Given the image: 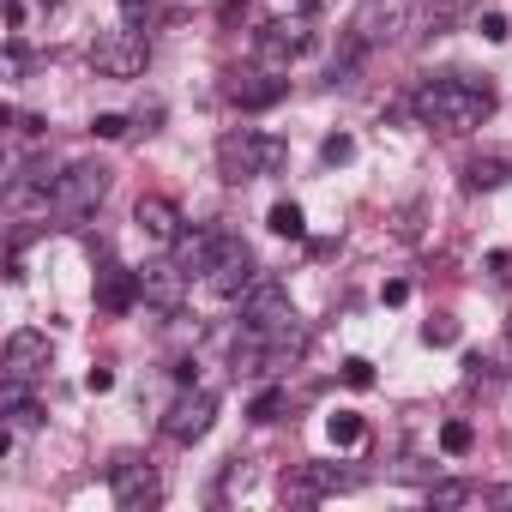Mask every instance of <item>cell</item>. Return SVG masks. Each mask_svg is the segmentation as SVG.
Instances as JSON below:
<instances>
[{
	"label": "cell",
	"mask_w": 512,
	"mask_h": 512,
	"mask_svg": "<svg viewBox=\"0 0 512 512\" xmlns=\"http://www.w3.org/2000/svg\"><path fill=\"white\" fill-rule=\"evenodd\" d=\"M416 115L440 133H470L494 115V91L488 85H464V79H428L416 91Z\"/></svg>",
	"instance_id": "obj_1"
},
{
	"label": "cell",
	"mask_w": 512,
	"mask_h": 512,
	"mask_svg": "<svg viewBox=\"0 0 512 512\" xmlns=\"http://www.w3.org/2000/svg\"><path fill=\"white\" fill-rule=\"evenodd\" d=\"M284 139H266V133H229V139H217V169H223V181H253V175H272V169H284Z\"/></svg>",
	"instance_id": "obj_2"
},
{
	"label": "cell",
	"mask_w": 512,
	"mask_h": 512,
	"mask_svg": "<svg viewBox=\"0 0 512 512\" xmlns=\"http://www.w3.org/2000/svg\"><path fill=\"white\" fill-rule=\"evenodd\" d=\"M103 193H109V169H103V163H73V169L55 181L49 211H55L61 223H79V217H91V211L103 205Z\"/></svg>",
	"instance_id": "obj_3"
},
{
	"label": "cell",
	"mask_w": 512,
	"mask_h": 512,
	"mask_svg": "<svg viewBox=\"0 0 512 512\" xmlns=\"http://www.w3.org/2000/svg\"><path fill=\"white\" fill-rule=\"evenodd\" d=\"M404 19H410V0H362L356 19H350V43L380 49V43H392L404 31Z\"/></svg>",
	"instance_id": "obj_4"
},
{
	"label": "cell",
	"mask_w": 512,
	"mask_h": 512,
	"mask_svg": "<svg viewBox=\"0 0 512 512\" xmlns=\"http://www.w3.org/2000/svg\"><path fill=\"white\" fill-rule=\"evenodd\" d=\"M145 61H151V49H145L139 31H115V37H103V43L91 49V67H97L103 79H139Z\"/></svg>",
	"instance_id": "obj_5"
},
{
	"label": "cell",
	"mask_w": 512,
	"mask_h": 512,
	"mask_svg": "<svg viewBox=\"0 0 512 512\" xmlns=\"http://www.w3.org/2000/svg\"><path fill=\"white\" fill-rule=\"evenodd\" d=\"M241 326H253V332H284V326H296V308H290V296H284V284H253L247 296H241Z\"/></svg>",
	"instance_id": "obj_6"
},
{
	"label": "cell",
	"mask_w": 512,
	"mask_h": 512,
	"mask_svg": "<svg viewBox=\"0 0 512 512\" xmlns=\"http://www.w3.org/2000/svg\"><path fill=\"white\" fill-rule=\"evenodd\" d=\"M109 494H115V506H121V512H145V506H157V500H163V482H157V470H151V464L121 458V464L109 470Z\"/></svg>",
	"instance_id": "obj_7"
},
{
	"label": "cell",
	"mask_w": 512,
	"mask_h": 512,
	"mask_svg": "<svg viewBox=\"0 0 512 512\" xmlns=\"http://www.w3.org/2000/svg\"><path fill=\"white\" fill-rule=\"evenodd\" d=\"M211 416H217V398H211V392H181V398L169 404V416H163V434L181 440V446H193V440L211 434Z\"/></svg>",
	"instance_id": "obj_8"
},
{
	"label": "cell",
	"mask_w": 512,
	"mask_h": 512,
	"mask_svg": "<svg viewBox=\"0 0 512 512\" xmlns=\"http://www.w3.org/2000/svg\"><path fill=\"white\" fill-rule=\"evenodd\" d=\"M314 49V31L302 25V19H272L266 31H260V61L278 73V67H290V61H302Z\"/></svg>",
	"instance_id": "obj_9"
},
{
	"label": "cell",
	"mask_w": 512,
	"mask_h": 512,
	"mask_svg": "<svg viewBox=\"0 0 512 512\" xmlns=\"http://www.w3.org/2000/svg\"><path fill=\"white\" fill-rule=\"evenodd\" d=\"M49 356H55V350H49L43 332H13V338H7V356H0V368H7V380H25V386H31V380L49 374Z\"/></svg>",
	"instance_id": "obj_10"
},
{
	"label": "cell",
	"mask_w": 512,
	"mask_h": 512,
	"mask_svg": "<svg viewBox=\"0 0 512 512\" xmlns=\"http://www.w3.org/2000/svg\"><path fill=\"white\" fill-rule=\"evenodd\" d=\"M205 284H211V296H247L253 284V253L241 247V241H223V253H217V266L205 272Z\"/></svg>",
	"instance_id": "obj_11"
},
{
	"label": "cell",
	"mask_w": 512,
	"mask_h": 512,
	"mask_svg": "<svg viewBox=\"0 0 512 512\" xmlns=\"http://www.w3.org/2000/svg\"><path fill=\"white\" fill-rule=\"evenodd\" d=\"M139 290H145V302H151L157 314H181L187 272H181V266H169V260H157V266H145V272H139Z\"/></svg>",
	"instance_id": "obj_12"
},
{
	"label": "cell",
	"mask_w": 512,
	"mask_h": 512,
	"mask_svg": "<svg viewBox=\"0 0 512 512\" xmlns=\"http://www.w3.org/2000/svg\"><path fill=\"white\" fill-rule=\"evenodd\" d=\"M223 97H229L235 109H272V103L284 97V79H278L272 67H260V73H235V79L223 85Z\"/></svg>",
	"instance_id": "obj_13"
},
{
	"label": "cell",
	"mask_w": 512,
	"mask_h": 512,
	"mask_svg": "<svg viewBox=\"0 0 512 512\" xmlns=\"http://www.w3.org/2000/svg\"><path fill=\"white\" fill-rule=\"evenodd\" d=\"M223 241H229V235H217V229H193V235H181V241H175V266H181L187 278H205V272L217 266Z\"/></svg>",
	"instance_id": "obj_14"
},
{
	"label": "cell",
	"mask_w": 512,
	"mask_h": 512,
	"mask_svg": "<svg viewBox=\"0 0 512 512\" xmlns=\"http://www.w3.org/2000/svg\"><path fill=\"white\" fill-rule=\"evenodd\" d=\"M133 223H139V229H145L151 241H163V247H175V241L187 235V229H181V211H175L169 199H157V193H145V199H139Z\"/></svg>",
	"instance_id": "obj_15"
},
{
	"label": "cell",
	"mask_w": 512,
	"mask_h": 512,
	"mask_svg": "<svg viewBox=\"0 0 512 512\" xmlns=\"http://www.w3.org/2000/svg\"><path fill=\"white\" fill-rule=\"evenodd\" d=\"M139 296H145V290H139V272H121V266H109L103 284H97V302H103L109 314H127Z\"/></svg>",
	"instance_id": "obj_16"
},
{
	"label": "cell",
	"mask_w": 512,
	"mask_h": 512,
	"mask_svg": "<svg viewBox=\"0 0 512 512\" xmlns=\"http://www.w3.org/2000/svg\"><path fill=\"white\" fill-rule=\"evenodd\" d=\"M512 181V163L506 157H476L470 169H464V187L470 193H482V187H506Z\"/></svg>",
	"instance_id": "obj_17"
},
{
	"label": "cell",
	"mask_w": 512,
	"mask_h": 512,
	"mask_svg": "<svg viewBox=\"0 0 512 512\" xmlns=\"http://www.w3.org/2000/svg\"><path fill=\"white\" fill-rule=\"evenodd\" d=\"M332 488H344V476H332V470H296V476H284V494H296V500H314V494H332Z\"/></svg>",
	"instance_id": "obj_18"
},
{
	"label": "cell",
	"mask_w": 512,
	"mask_h": 512,
	"mask_svg": "<svg viewBox=\"0 0 512 512\" xmlns=\"http://www.w3.org/2000/svg\"><path fill=\"white\" fill-rule=\"evenodd\" d=\"M272 229H278V235H290V241H296V235H302V229H308V223H302V205H296V199H278V205H272Z\"/></svg>",
	"instance_id": "obj_19"
},
{
	"label": "cell",
	"mask_w": 512,
	"mask_h": 512,
	"mask_svg": "<svg viewBox=\"0 0 512 512\" xmlns=\"http://www.w3.org/2000/svg\"><path fill=\"white\" fill-rule=\"evenodd\" d=\"M440 446H446L452 458H464V452L476 446V428H470V422H446V428H440Z\"/></svg>",
	"instance_id": "obj_20"
},
{
	"label": "cell",
	"mask_w": 512,
	"mask_h": 512,
	"mask_svg": "<svg viewBox=\"0 0 512 512\" xmlns=\"http://www.w3.org/2000/svg\"><path fill=\"white\" fill-rule=\"evenodd\" d=\"M422 338H428L434 350H446V344H458V320H452V314H434V320L422 326Z\"/></svg>",
	"instance_id": "obj_21"
},
{
	"label": "cell",
	"mask_w": 512,
	"mask_h": 512,
	"mask_svg": "<svg viewBox=\"0 0 512 512\" xmlns=\"http://www.w3.org/2000/svg\"><path fill=\"white\" fill-rule=\"evenodd\" d=\"M326 428H332V440H338V446H356V440H362V416H356V410H338Z\"/></svg>",
	"instance_id": "obj_22"
},
{
	"label": "cell",
	"mask_w": 512,
	"mask_h": 512,
	"mask_svg": "<svg viewBox=\"0 0 512 512\" xmlns=\"http://www.w3.org/2000/svg\"><path fill=\"white\" fill-rule=\"evenodd\" d=\"M470 494H476L470 482H434V488H428V500H434V506H464Z\"/></svg>",
	"instance_id": "obj_23"
},
{
	"label": "cell",
	"mask_w": 512,
	"mask_h": 512,
	"mask_svg": "<svg viewBox=\"0 0 512 512\" xmlns=\"http://www.w3.org/2000/svg\"><path fill=\"white\" fill-rule=\"evenodd\" d=\"M320 157H326V163H350V157H356V139H350V133H332V139L320 145Z\"/></svg>",
	"instance_id": "obj_24"
},
{
	"label": "cell",
	"mask_w": 512,
	"mask_h": 512,
	"mask_svg": "<svg viewBox=\"0 0 512 512\" xmlns=\"http://www.w3.org/2000/svg\"><path fill=\"white\" fill-rule=\"evenodd\" d=\"M344 380H350L356 392H368V386H374V362H362V356H350V362H344Z\"/></svg>",
	"instance_id": "obj_25"
},
{
	"label": "cell",
	"mask_w": 512,
	"mask_h": 512,
	"mask_svg": "<svg viewBox=\"0 0 512 512\" xmlns=\"http://www.w3.org/2000/svg\"><path fill=\"white\" fill-rule=\"evenodd\" d=\"M482 37H488V43H506V37H512L506 13H482Z\"/></svg>",
	"instance_id": "obj_26"
},
{
	"label": "cell",
	"mask_w": 512,
	"mask_h": 512,
	"mask_svg": "<svg viewBox=\"0 0 512 512\" xmlns=\"http://www.w3.org/2000/svg\"><path fill=\"white\" fill-rule=\"evenodd\" d=\"M91 133H97V139H121V133H127V115H97Z\"/></svg>",
	"instance_id": "obj_27"
},
{
	"label": "cell",
	"mask_w": 512,
	"mask_h": 512,
	"mask_svg": "<svg viewBox=\"0 0 512 512\" xmlns=\"http://www.w3.org/2000/svg\"><path fill=\"white\" fill-rule=\"evenodd\" d=\"M278 410H284V392H266L260 404H253V422H278Z\"/></svg>",
	"instance_id": "obj_28"
},
{
	"label": "cell",
	"mask_w": 512,
	"mask_h": 512,
	"mask_svg": "<svg viewBox=\"0 0 512 512\" xmlns=\"http://www.w3.org/2000/svg\"><path fill=\"white\" fill-rule=\"evenodd\" d=\"M380 296H386V308H398V302H410V284H404V278H392Z\"/></svg>",
	"instance_id": "obj_29"
},
{
	"label": "cell",
	"mask_w": 512,
	"mask_h": 512,
	"mask_svg": "<svg viewBox=\"0 0 512 512\" xmlns=\"http://www.w3.org/2000/svg\"><path fill=\"white\" fill-rule=\"evenodd\" d=\"M109 386H115V374H109V368H91V374H85V392H109Z\"/></svg>",
	"instance_id": "obj_30"
},
{
	"label": "cell",
	"mask_w": 512,
	"mask_h": 512,
	"mask_svg": "<svg viewBox=\"0 0 512 512\" xmlns=\"http://www.w3.org/2000/svg\"><path fill=\"white\" fill-rule=\"evenodd\" d=\"M494 506H512V482H506V488H494Z\"/></svg>",
	"instance_id": "obj_31"
},
{
	"label": "cell",
	"mask_w": 512,
	"mask_h": 512,
	"mask_svg": "<svg viewBox=\"0 0 512 512\" xmlns=\"http://www.w3.org/2000/svg\"><path fill=\"white\" fill-rule=\"evenodd\" d=\"M43 7H55V0H43Z\"/></svg>",
	"instance_id": "obj_32"
}]
</instances>
